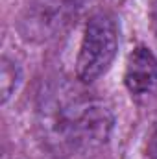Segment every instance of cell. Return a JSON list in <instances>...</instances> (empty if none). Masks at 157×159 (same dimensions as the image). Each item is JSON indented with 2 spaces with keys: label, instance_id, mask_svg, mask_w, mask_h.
Listing matches in <instances>:
<instances>
[{
  "label": "cell",
  "instance_id": "6da1fadb",
  "mask_svg": "<svg viewBox=\"0 0 157 159\" xmlns=\"http://www.w3.org/2000/svg\"><path fill=\"white\" fill-rule=\"evenodd\" d=\"M113 129L107 106L85 91V83L56 78L43 85L35 104V131L54 156H70L102 146Z\"/></svg>",
  "mask_w": 157,
  "mask_h": 159
},
{
  "label": "cell",
  "instance_id": "7a4b0ae2",
  "mask_svg": "<svg viewBox=\"0 0 157 159\" xmlns=\"http://www.w3.org/2000/svg\"><path fill=\"white\" fill-rule=\"evenodd\" d=\"M118 50L117 20L107 11L94 13L83 30L76 59V78L89 85L102 78L113 65Z\"/></svg>",
  "mask_w": 157,
  "mask_h": 159
},
{
  "label": "cell",
  "instance_id": "3957f363",
  "mask_svg": "<svg viewBox=\"0 0 157 159\" xmlns=\"http://www.w3.org/2000/svg\"><path fill=\"white\" fill-rule=\"evenodd\" d=\"M85 0H30L17 22L28 43H46L59 35L79 13Z\"/></svg>",
  "mask_w": 157,
  "mask_h": 159
},
{
  "label": "cell",
  "instance_id": "277c9868",
  "mask_svg": "<svg viewBox=\"0 0 157 159\" xmlns=\"http://www.w3.org/2000/svg\"><path fill=\"white\" fill-rule=\"evenodd\" d=\"M124 83L128 91L144 98L157 91V57L155 54L144 46H137L129 52L126 69H124Z\"/></svg>",
  "mask_w": 157,
  "mask_h": 159
},
{
  "label": "cell",
  "instance_id": "5b68a950",
  "mask_svg": "<svg viewBox=\"0 0 157 159\" xmlns=\"http://www.w3.org/2000/svg\"><path fill=\"white\" fill-rule=\"evenodd\" d=\"M20 81V70L17 63L9 61L7 57H2V67H0V89H2V102L6 104L9 96L15 93L17 85Z\"/></svg>",
  "mask_w": 157,
  "mask_h": 159
},
{
  "label": "cell",
  "instance_id": "8992f818",
  "mask_svg": "<svg viewBox=\"0 0 157 159\" xmlns=\"http://www.w3.org/2000/svg\"><path fill=\"white\" fill-rule=\"evenodd\" d=\"M146 159H157V124L152 128L146 143Z\"/></svg>",
  "mask_w": 157,
  "mask_h": 159
},
{
  "label": "cell",
  "instance_id": "52a82bcc",
  "mask_svg": "<svg viewBox=\"0 0 157 159\" xmlns=\"http://www.w3.org/2000/svg\"><path fill=\"white\" fill-rule=\"evenodd\" d=\"M148 17H150V28L152 34L157 41V0H150V7H148Z\"/></svg>",
  "mask_w": 157,
  "mask_h": 159
}]
</instances>
